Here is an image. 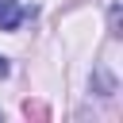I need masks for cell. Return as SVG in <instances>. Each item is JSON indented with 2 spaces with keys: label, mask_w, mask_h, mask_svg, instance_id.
Listing matches in <instances>:
<instances>
[{
  "label": "cell",
  "mask_w": 123,
  "mask_h": 123,
  "mask_svg": "<svg viewBox=\"0 0 123 123\" xmlns=\"http://www.w3.org/2000/svg\"><path fill=\"white\" fill-rule=\"evenodd\" d=\"M8 69H12V65H8V58L0 54V77H8Z\"/></svg>",
  "instance_id": "3"
},
{
  "label": "cell",
  "mask_w": 123,
  "mask_h": 123,
  "mask_svg": "<svg viewBox=\"0 0 123 123\" xmlns=\"http://www.w3.org/2000/svg\"><path fill=\"white\" fill-rule=\"evenodd\" d=\"M111 35H119V4H111Z\"/></svg>",
  "instance_id": "2"
},
{
  "label": "cell",
  "mask_w": 123,
  "mask_h": 123,
  "mask_svg": "<svg viewBox=\"0 0 123 123\" xmlns=\"http://www.w3.org/2000/svg\"><path fill=\"white\" fill-rule=\"evenodd\" d=\"M31 15H35V8H23L19 0H0V31H15Z\"/></svg>",
  "instance_id": "1"
}]
</instances>
